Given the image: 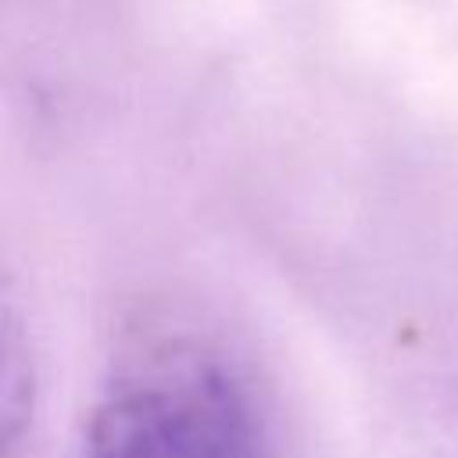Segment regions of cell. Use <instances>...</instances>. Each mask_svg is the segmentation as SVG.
Masks as SVG:
<instances>
[{
	"mask_svg": "<svg viewBox=\"0 0 458 458\" xmlns=\"http://www.w3.org/2000/svg\"><path fill=\"white\" fill-rule=\"evenodd\" d=\"M82 458H272V440L233 351L172 318L118 336L86 408Z\"/></svg>",
	"mask_w": 458,
	"mask_h": 458,
	"instance_id": "1",
	"label": "cell"
}]
</instances>
